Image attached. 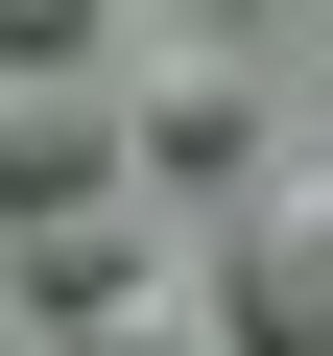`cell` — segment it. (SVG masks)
<instances>
[{"label": "cell", "instance_id": "6da1fadb", "mask_svg": "<svg viewBox=\"0 0 333 356\" xmlns=\"http://www.w3.org/2000/svg\"><path fill=\"white\" fill-rule=\"evenodd\" d=\"M215 309H238V356H333V143L238 166V238H215Z\"/></svg>", "mask_w": 333, "mask_h": 356}, {"label": "cell", "instance_id": "7a4b0ae2", "mask_svg": "<svg viewBox=\"0 0 333 356\" xmlns=\"http://www.w3.org/2000/svg\"><path fill=\"white\" fill-rule=\"evenodd\" d=\"M119 191V95L95 72H0V214H95Z\"/></svg>", "mask_w": 333, "mask_h": 356}, {"label": "cell", "instance_id": "3957f363", "mask_svg": "<svg viewBox=\"0 0 333 356\" xmlns=\"http://www.w3.org/2000/svg\"><path fill=\"white\" fill-rule=\"evenodd\" d=\"M119 285H143V238H119V214H24V309H48V332H72V309H119Z\"/></svg>", "mask_w": 333, "mask_h": 356}, {"label": "cell", "instance_id": "277c9868", "mask_svg": "<svg viewBox=\"0 0 333 356\" xmlns=\"http://www.w3.org/2000/svg\"><path fill=\"white\" fill-rule=\"evenodd\" d=\"M119 143H166V166H238V72H166V95H143Z\"/></svg>", "mask_w": 333, "mask_h": 356}, {"label": "cell", "instance_id": "5b68a950", "mask_svg": "<svg viewBox=\"0 0 333 356\" xmlns=\"http://www.w3.org/2000/svg\"><path fill=\"white\" fill-rule=\"evenodd\" d=\"M95 48V0H0V72H72Z\"/></svg>", "mask_w": 333, "mask_h": 356}, {"label": "cell", "instance_id": "8992f818", "mask_svg": "<svg viewBox=\"0 0 333 356\" xmlns=\"http://www.w3.org/2000/svg\"><path fill=\"white\" fill-rule=\"evenodd\" d=\"M72 356H191V332H166V309L119 285V309H72Z\"/></svg>", "mask_w": 333, "mask_h": 356}]
</instances>
